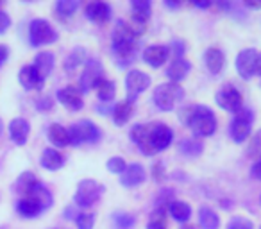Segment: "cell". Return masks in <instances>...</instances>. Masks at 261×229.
<instances>
[{
	"instance_id": "1",
	"label": "cell",
	"mask_w": 261,
	"mask_h": 229,
	"mask_svg": "<svg viewBox=\"0 0 261 229\" xmlns=\"http://www.w3.org/2000/svg\"><path fill=\"white\" fill-rule=\"evenodd\" d=\"M130 140L136 143L138 150L145 156L168 149L174 140V131L167 124L154 122V124H136L130 129Z\"/></svg>"
},
{
	"instance_id": "2",
	"label": "cell",
	"mask_w": 261,
	"mask_h": 229,
	"mask_svg": "<svg viewBox=\"0 0 261 229\" xmlns=\"http://www.w3.org/2000/svg\"><path fill=\"white\" fill-rule=\"evenodd\" d=\"M179 120L195 136H211L217 131V118L207 106H185L179 111Z\"/></svg>"
},
{
	"instance_id": "3",
	"label": "cell",
	"mask_w": 261,
	"mask_h": 229,
	"mask_svg": "<svg viewBox=\"0 0 261 229\" xmlns=\"http://www.w3.org/2000/svg\"><path fill=\"white\" fill-rule=\"evenodd\" d=\"M136 40H138V38L133 34L129 23L120 20V22L116 23L115 31H113V52H115L120 65H125L127 61L133 59V54H135L136 47H138Z\"/></svg>"
},
{
	"instance_id": "4",
	"label": "cell",
	"mask_w": 261,
	"mask_h": 229,
	"mask_svg": "<svg viewBox=\"0 0 261 229\" xmlns=\"http://www.w3.org/2000/svg\"><path fill=\"white\" fill-rule=\"evenodd\" d=\"M185 97V90L175 83H163L154 90L152 100L156 104V108H160L161 111H172L177 106V102L182 100Z\"/></svg>"
},
{
	"instance_id": "5",
	"label": "cell",
	"mask_w": 261,
	"mask_h": 229,
	"mask_svg": "<svg viewBox=\"0 0 261 229\" xmlns=\"http://www.w3.org/2000/svg\"><path fill=\"white\" fill-rule=\"evenodd\" d=\"M58 33L52 27L50 22L43 18H36L29 26V43L31 47H43V45H52L58 41Z\"/></svg>"
},
{
	"instance_id": "6",
	"label": "cell",
	"mask_w": 261,
	"mask_h": 229,
	"mask_svg": "<svg viewBox=\"0 0 261 229\" xmlns=\"http://www.w3.org/2000/svg\"><path fill=\"white\" fill-rule=\"evenodd\" d=\"M104 192H106L104 185H100L95 179H84L77 186V192L73 195V202L81 208H90L100 199Z\"/></svg>"
},
{
	"instance_id": "7",
	"label": "cell",
	"mask_w": 261,
	"mask_h": 229,
	"mask_svg": "<svg viewBox=\"0 0 261 229\" xmlns=\"http://www.w3.org/2000/svg\"><path fill=\"white\" fill-rule=\"evenodd\" d=\"M252 122H254V115L250 109L242 108L240 111L234 113L232 122L229 125V135L234 140L236 143H243L250 135V129H252Z\"/></svg>"
},
{
	"instance_id": "8",
	"label": "cell",
	"mask_w": 261,
	"mask_h": 229,
	"mask_svg": "<svg viewBox=\"0 0 261 229\" xmlns=\"http://www.w3.org/2000/svg\"><path fill=\"white\" fill-rule=\"evenodd\" d=\"M70 133V143L72 145H81V143H95L100 140L102 133L93 122L90 120H81L77 124H73L68 129Z\"/></svg>"
},
{
	"instance_id": "9",
	"label": "cell",
	"mask_w": 261,
	"mask_h": 229,
	"mask_svg": "<svg viewBox=\"0 0 261 229\" xmlns=\"http://www.w3.org/2000/svg\"><path fill=\"white\" fill-rule=\"evenodd\" d=\"M102 73H104V66L98 59L91 58L86 61V66H84V72L79 79V86L83 93H88L93 88L98 86V83L102 81Z\"/></svg>"
},
{
	"instance_id": "10",
	"label": "cell",
	"mask_w": 261,
	"mask_h": 229,
	"mask_svg": "<svg viewBox=\"0 0 261 229\" xmlns=\"http://www.w3.org/2000/svg\"><path fill=\"white\" fill-rule=\"evenodd\" d=\"M150 83H152L150 75L140 72V70H130L125 77V90H127L125 100L133 104V102L136 100V97H138L140 93H143V91L150 86Z\"/></svg>"
},
{
	"instance_id": "11",
	"label": "cell",
	"mask_w": 261,
	"mask_h": 229,
	"mask_svg": "<svg viewBox=\"0 0 261 229\" xmlns=\"http://www.w3.org/2000/svg\"><path fill=\"white\" fill-rule=\"evenodd\" d=\"M215 100H217V104L220 106L222 109H225V111H229V113H236L243 108L242 93H240L234 86H231V84L222 86L220 90L217 91V95H215Z\"/></svg>"
},
{
	"instance_id": "12",
	"label": "cell",
	"mask_w": 261,
	"mask_h": 229,
	"mask_svg": "<svg viewBox=\"0 0 261 229\" xmlns=\"http://www.w3.org/2000/svg\"><path fill=\"white\" fill-rule=\"evenodd\" d=\"M256 58H257V50H254V48H245V50H242L238 54V58H236V70H238L242 79L249 81L254 75Z\"/></svg>"
},
{
	"instance_id": "13",
	"label": "cell",
	"mask_w": 261,
	"mask_h": 229,
	"mask_svg": "<svg viewBox=\"0 0 261 229\" xmlns=\"http://www.w3.org/2000/svg\"><path fill=\"white\" fill-rule=\"evenodd\" d=\"M58 100L61 102L66 109H70V111H79L84 106L83 97H81V90H77V88H73V86L61 88V90L58 91Z\"/></svg>"
},
{
	"instance_id": "14",
	"label": "cell",
	"mask_w": 261,
	"mask_h": 229,
	"mask_svg": "<svg viewBox=\"0 0 261 229\" xmlns=\"http://www.w3.org/2000/svg\"><path fill=\"white\" fill-rule=\"evenodd\" d=\"M18 81L25 90H41L45 84V79L38 73V70L34 68V65L23 66L18 73Z\"/></svg>"
},
{
	"instance_id": "15",
	"label": "cell",
	"mask_w": 261,
	"mask_h": 229,
	"mask_svg": "<svg viewBox=\"0 0 261 229\" xmlns=\"http://www.w3.org/2000/svg\"><path fill=\"white\" fill-rule=\"evenodd\" d=\"M145 181V168L140 163H133L125 168L122 175H120V183L125 188H135V186L142 185Z\"/></svg>"
},
{
	"instance_id": "16",
	"label": "cell",
	"mask_w": 261,
	"mask_h": 229,
	"mask_svg": "<svg viewBox=\"0 0 261 229\" xmlns=\"http://www.w3.org/2000/svg\"><path fill=\"white\" fill-rule=\"evenodd\" d=\"M86 18L95 23H106L111 18V6L106 2H90L84 9Z\"/></svg>"
},
{
	"instance_id": "17",
	"label": "cell",
	"mask_w": 261,
	"mask_h": 229,
	"mask_svg": "<svg viewBox=\"0 0 261 229\" xmlns=\"http://www.w3.org/2000/svg\"><path fill=\"white\" fill-rule=\"evenodd\" d=\"M168 56H170L168 47H165V45H154V47L145 48V52H143V61L152 66V68H160L161 65L167 63Z\"/></svg>"
},
{
	"instance_id": "18",
	"label": "cell",
	"mask_w": 261,
	"mask_h": 229,
	"mask_svg": "<svg viewBox=\"0 0 261 229\" xmlns=\"http://www.w3.org/2000/svg\"><path fill=\"white\" fill-rule=\"evenodd\" d=\"M29 122L25 118H15L11 120L9 124V136L11 140L16 143V145H25L27 143V138H29Z\"/></svg>"
},
{
	"instance_id": "19",
	"label": "cell",
	"mask_w": 261,
	"mask_h": 229,
	"mask_svg": "<svg viewBox=\"0 0 261 229\" xmlns=\"http://www.w3.org/2000/svg\"><path fill=\"white\" fill-rule=\"evenodd\" d=\"M204 63H206L207 70H210L211 73H220L222 70L225 68L224 52H222L220 48H217V47L207 48L206 54H204Z\"/></svg>"
},
{
	"instance_id": "20",
	"label": "cell",
	"mask_w": 261,
	"mask_h": 229,
	"mask_svg": "<svg viewBox=\"0 0 261 229\" xmlns=\"http://www.w3.org/2000/svg\"><path fill=\"white\" fill-rule=\"evenodd\" d=\"M190 70H192L190 61H186V59H174V63H172L167 70V77L170 79V83L177 84L179 81H182L186 75H188Z\"/></svg>"
},
{
	"instance_id": "21",
	"label": "cell",
	"mask_w": 261,
	"mask_h": 229,
	"mask_svg": "<svg viewBox=\"0 0 261 229\" xmlns=\"http://www.w3.org/2000/svg\"><path fill=\"white\" fill-rule=\"evenodd\" d=\"M16 210H18V213L22 215V217L34 218L43 211V206H41L38 200L31 199V197H22V199L18 200V204H16Z\"/></svg>"
},
{
	"instance_id": "22",
	"label": "cell",
	"mask_w": 261,
	"mask_h": 229,
	"mask_svg": "<svg viewBox=\"0 0 261 229\" xmlns=\"http://www.w3.org/2000/svg\"><path fill=\"white\" fill-rule=\"evenodd\" d=\"M47 136L50 140V143H54L56 147H61L63 149V147L70 145V133L61 124H52L47 131Z\"/></svg>"
},
{
	"instance_id": "23",
	"label": "cell",
	"mask_w": 261,
	"mask_h": 229,
	"mask_svg": "<svg viewBox=\"0 0 261 229\" xmlns=\"http://www.w3.org/2000/svg\"><path fill=\"white\" fill-rule=\"evenodd\" d=\"M111 113H113V122L116 125H125L129 122V118L133 117V113H135V106L127 100H122L113 108Z\"/></svg>"
},
{
	"instance_id": "24",
	"label": "cell",
	"mask_w": 261,
	"mask_h": 229,
	"mask_svg": "<svg viewBox=\"0 0 261 229\" xmlns=\"http://www.w3.org/2000/svg\"><path fill=\"white\" fill-rule=\"evenodd\" d=\"M40 165L47 170H59L65 165V156L54 149H45L43 154H41Z\"/></svg>"
},
{
	"instance_id": "25",
	"label": "cell",
	"mask_w": 261,
	"mask_h": 229,
	"mask_svg": "<svg viewBox=\"0 0 261 229\" xmlns=\"http://www.w3.org/2000/svg\"><path fill=\"white\" fill-rule=\"evenodd\" d=\"M34 68L38 70L43 79H47L50 75V72L54 70V54L52 52H40L34 59Z\"/></svg>"
},
{
	"instance_id": "26",
	"label": "cell",
	"mask_w": 261,
	"mask_h": 229,
	"mask_svg": "<svg viewBox=\"0 0 261 229\" xmlns=\"http://www.w3.org/2000/svg\"><path fill=\"white\" fill-rule=\"evenodd\" d=\"M168 213L172 215V218L177 222H188L192 217V208L190 204L182 202V200H172L168 206Z\"/></svg>"
},
{
	"instance_id": "27",
	"label": "cell",
	"mask_w": 261,
	"mask_h": 229,
	"mask_svg": "<svg viewBox=\"0 0 261 229\" xmlns=\"http://www.w3.org/2000/svg\"><path fill=\"white\" fill-rule=\"evenodd\" d=\"M27 197L38 200V202L43 206V210H47V208H50L52 204H54V197H52L50 190H48L45 185H41V183H38V185L33 188V192H31Z\"/></svg>"
},
{
	"instance_id": "28",
	"label": "cell",
	"mask_w": 261,
	"mask_h": 229,
	"mask_svg": "<svg viewBox=\"0 0 261 229\" xmlns=\"http://www.w3.org/2000/svg\"><path fill=\"white\" fill-rule=\"evenodd\" d=\"M150 6L149 0H133L130 2V11H133V20H138V22L145 23L150 16Z\"/></svg>"
},
{
	"instance_id": "29",
	"label": "cell",
	"mask_w": 261,
	"mask_h": 229,
	"mask_svg": "<svg viewBox=\"0 0 261 229\" xmlns=\"http://www.w3.org/2000/svg\"><path fill=\"white\" fill-rule=\"evenodd\" d=\"M38 179L34 174H31V172H23L22 175L18 177V181L15 183V190L18 193H22V197H27L31 192H33V188L38 185Z\"/></svg>"
},
{
	"instance_id": "30",
	"label": "cell",
	"mask_w": 261,
	"mask_h": 229,
	"mask_svg": "<svg viewBox=\"0 0 261 229\" xmlns=\"http://www.w3.org/2000/svg\"><path fill=\"white\" fill-rule=\"evenodd\" d=\"M199 222H200V225H202V229H218L220 227V218H218V215L207 206H204L199 210Z\"/></svg>"
},
{
	"instance_id": "31",
	"label": "cell",
	"mask_w": 261,
	"mask_h": 229,
	"mask_svg": "<svg viewBox=\"0 0 261 229\" xmlns=\"http://www.w3.org/2000/svg\"><path fill=\"white\" fill-rule=\"evenodd\" d=\"M77 8H79V0H59V2H56V13H58V18L61 20L72 18Z\"/></svg>"
},
{
	"instance_id": "32",
	"label": "cell",
	"mask_w": 261,
	"mask_h": 229,
	"mask_svg": "<svg viewBox=\"0 0 261 229\" xmlns=\"http://www.w3.org/2000/svg\"><path fill=\"white\" fill-rule=\"evenodd\" d=\"M204 150V145L202 142H199V140H182L181 143H179V152L182 154V156L186 158H197L200 156Z\"/></svg>"
},
{
	"instance_id": "33",
	"label": "cell",
	"mask_w": 261,
	"mask_h": 229,
	"mask_svg": "<svg viewBox=\"0 0 261 229\" xmlns=\"http://www.w3.org/2000/svg\"><path fill=\"white\" fill-rule=\"evenodd\" d=\"M84 61H88L86 50H84V48H81V47L73 48V50L68 54V58H66V61H65V70H66V72H73V70H75L77 66H79L81 63H84Z\"/></svg>"
},
{
	"instance_id": "34",
	"label": "cell",
	"mask_w": 261,
	"mask_h": 229,
	"mask_svg": "<svg viewBox=\"0 0 261 229\" xmlns=\"http://www.w3.org/2000/svg\"><path fill=\"white\" fill-rule=\"evenodd\" d=\"M115 93H116V88H115V83L113 81H108V79H102L97 86V95L102 102H111L115 98Z\"/></svg>"
},
{
	"instance_id": "35",
	"label": "cell",
	"mask_w": 261,
	"mask_h": 229,
	"mask_svg": "<svg viewBox=\"0 0 261 229\" xmlns=\"http://www.w3.org/2000/svg\"><path fill=\"white\" fill-rule=\"evenodd\" d=\"M167 210L168 208H156L150 215L147 229H167Z\"/></svg>"
},
{
	"instance_id": "36",
	"label": "cell",
	"mask_w": 261,
	"mask_h": 229,
	"mask_svg": "<svg viewBox=\"0 0 261 229\" xmlns=\"http://www.w3.org/2000/svg\"><path fill=\"white\" fill-rule=\"evenodd\" d=\"M111 220L115 229H133L136 225V217L130 213H113Z\"/></svg>"
},
{
	"instance_id": "37",
	"label": "cell",
	"mask_w": 261,
	"mask_h": 229,
	"mask_svg": "<svg viewBox=\"0 0 261 229\" xmlns=\"http://www.w3.org/2000/svg\"><path fill=\"white\" fill-rule=\"evenodd\" d=\"M77 229H93L95 225V215L93 213H79L75 217Z\"/></svg>"
},
{
	"instance_id": "38",
	"label": "cell",
	"mask_w": 261,
	"mask_h": 229,
	"mask_svg": "<svg viewBox=\"0 0 261 229\" xmlns=\"http://www.w3.org/2000/svg\"><path fill=\"white\" fill-rule=\"evenodd\" d=\"M125 168H127L125 161H123V158H120V156H115V158H111V160L108 161V170L111 172V174H120V175H122L123 172H125Z\"/></svg>"
},
{
	"instance_id": "39",
	"label": "cell",
	"mask_w": 261,
	"mask_h": 229,
	"mask_svg": "<svg viewBox=\"0 0 261 229\" xmlns=\"http://www.w3.org/2000/svg\"><path fill=\"white\" fill-rule=\"evenodd\" d=\"M227 229H254L252 222L249 218H243V217H234L229 220Z\"/></svg>"
},
{
	"instance_id": "40",
	"label": "cell",
	"mask_w": 261,
	"mask_h": 229,
	"mask_svg": "<svg viewBox=\"0 0 261 229\" xmlns=\"http://www.w3.org/2000/svg\"><path fill=\"white\" fill-rule=\"evenodd\" d=\"M168 50H170L172 54H174V58H175V59H182V54H185V50H186L185 41H181V40L172 41L170 47H168Z\"/></svg>"
},
{
	"instance_id": "41",
	"label": "cell",
	"mask_w": 261,
	"mask_h": 229,
	"mask_svg": "<svg viewBox=\"0 0 261 229\" xmlns=\"http://www.w3.org/2000/svg\"><path fill=\"white\" fill-rule=\"evenodd\" d=\"M259 152H261V133H257V135L254 136L250 147H249V156H252V158L259 156Z\"/></svg>"
},
{
	"instance_id": "42",
	"label": "cell",
	"mask_w": 261,
	"mask_h": 229,
	"mask_svg": "<svg viewBox=\"0 0 261 229\" xmlns=\"http://www.w3.org/2000/svg\"><path fill=\"white\" fill-rule=\"evenodd\" d=\"M9 27H11V18H9V15L4 11H0V34H4Z\"/></svg>"
},
{
	"instance_id": "43",
	"label": "cell",
	"mask_w": 261,
	"mask_h": 229,
	"mask_svg": "<svg viewBox=\"0 0 261 229\" xmlns=\"http://www.w3.org/2000/svg\"><path fill=\"white\" fill-rule=\"evenodd\" d=\"M154 179H156V181H161V179H165V167H163V163H156V165H154Z\"/></svg>"
},
{
	"instance_id": "44",
	"label": "cell",
	"mask_w": 261,
	"mask_h": 229,
	"mask_svg": "<svg viewBox=\"0 0 261 229\" xmlns=\"http://www.w3.org/2000/svg\"><path fill=\"white\" fill-rule=\"evenodd\" d=\"M250 174H252V177L259 179L261 181V160L256 161V163L252 165V168H250Z\"/></svg>"
},
{
	"instance_id": "45",
	"label": "cell",
	"mask_w": 261,
	"mask_h": 229,
	"mask_svg": "<svg viewBox=\"0 0 261 229\" xmlns=\"http://www.w3.org/2000/svg\"><path fill=\"white\" fill-rule=\"evenodd\" d=\"M38 108H40V109H50L52 108V100L48 97L38 98Z\"/></svg>"
},
{
	"instance_id": "46",
	"label": "cell",
	"mask_w": 261,
	"mask_h": 229,
	"mask_svg": "<svg viewBox=\"0 0 261 229\" xmlns=\"http://www.w3.org/2000/svg\"><path fill=\"white\" fill-rule=\"evenodd\" d=\"M8 58H9L8 47H4V45H0V66H2L6 61H8Z\"/></svg>"
},
{
	"instance_id": "47",
	"label": "cell",
	"mask_w": 261,
	"mask_h": 229,
	"mask_svg": "<svg viewBox=\"0 0 261 229\" xmlns=\"http://www.w3.org/2000/svg\"><path fill=\"white\" fill-rule=\"evenodd\" d=\"M254 75H259L261 77V52H257L256 66H254Z\"/></svg>"
},
{
	"instance_id": "48",
	"label": "cell",
	"mask_w": 261,
	"mask_h": 229,
	"mask_svg": "<svg viewBox=\"0 0 261 229\" xmlns=\"http://www.w3.org/2000/svg\"><path fill=\"white\" fill-rule=\"evenodd\" d=\"M245 8H252V9H259L261 8V2H243Z\"/></svg>"
},
{
	"instance_id": "49",
	"label": "cell",
	"mask_w": 261,
	"mask_h": 229,
	"mask_svg": "<svg viewBox=\"0 0 261 229\" xmlns=\"http://www.w3.org/2000/svg\"><path fill=\"white\" fill-rule=\"evenodd\" d=\"M195 6L197 8H211V2H207V0L206 2H195Z\"/></svg>"
},
{
	"instance_id": "50",
	"label": "cell",
	"mask_w": 261,
	"mask_h": 229,
	"mask_svg": "<svg viewBox=\"0 0 261 229\" xmlns=\"http://www.w3.org/2000/svg\"><path fill=\"white\" fill-rule=\"evenodd\" d=\"M165 4H167V6H168V8H172V9L179 8V2H165Z\"/></svg>"
},
{
	"instance_id": "51",
	"label": "cell",
	"mask_w": 261,
	"mask_h": 229,
	"mask_svg": "<svg viewBox=\"0 0 261 229\" xmlns=\"http://www.w3.org/2000/svg\"><path fill=\"white\" fill-rule=\"evenodd\" d=\"M181 229H197L195 225H185V227H181Z\"/></svg>"
},
{
	"instance_id": "52",
	"label": "cell",
	"mask_w": 261,
	"mask_h": 229,
	"mask_svg": "<svg viewBox=\"0 0 261 229\" xmlns=\"http://www.w3.org/2000/svg\"><path fill=\"white\" fill-rule=\"evenodd\" d=\"M2 129H4V124H2V120H0V135H2Z\"/></svg>"
}]
</instances>
